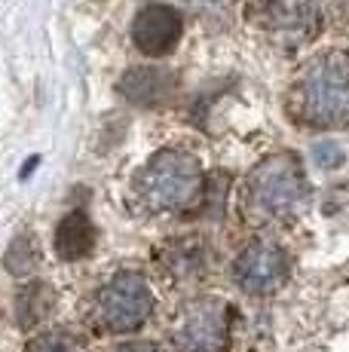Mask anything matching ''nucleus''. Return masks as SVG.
<instances>
[{
    "label": "nucleus",
    "instance_id": "f257e3e1",
    "mask_svg": "<svg viewBox=\"0 0 349 352\" xmlns=\"http://www.w3.org/2000/svg\"><path fill=\"white\" fill-rule=\"evenodd\" d=\"M294 113L310 129L349 126V58L322 56L294 86Z\"/></svg>",
    "mask_w": 349,
    "mask_h": 352
},
{
    "label": "nucleus",
    "instance_id": "f03ea898",
    "mask_svg": "<svg viewBox=\"0 0 349 352\" xmlns=\"http://www.w3.org/2000/svg\"><path fill=\"white\" fill-rule=\"evenodd\" d=\"M135 190L150 212H181L203 193V166L184 151H159L138 172Z\"/></svg>",
    "mask_w": 349,
    "mask_h": 352
},
{
    "label": "nucleus",
    "instance_id": "7ed1b4c3",
    "mask_svg": "<svg viewBox=\"0 0 349 352\" xmlns=\"http://www.w3.org/2000/svg\"><path fill=\"white\" fill-rule=\"evenodd\" d=\"M306 199V175L294 157L260 162L245 184V208L254 221H285Z\"/></svg>",
    "mask_w": 349,
    "mask_h": 352
},
{
    "label": "nucleus",
    "instance_id": "20e7f679",
    "mask_svg": "<svg viewBox=\"0 0 349 352\" xmlns=\"http://www.w3.org/2000/svg\"><path fill=\"white\" fill-rule=\"evenodd\" d=\"M153 291L135 270H120L95 297L98 324L111 334H132L150 319Z\"/></svg>",
    "mask_w": 349,
    "mask_h": 352
},
{
    "label": "nucleus",
    "instance_id": "39448f33",
    "mask_svg": "<svg viewBox=\"0 0 349 352\" xmlns=\"http://www.w3.org/2000/svg\"><path fill=\"white\" fill-rule=\"evenodd\" d=\"M181 352H227L230 346V307L221 297H196L174 324Z\"/></svg>",
    "mask_w": 349,
    "mask_h": 352
},
{
    "label": "nucleus",
    "instance_id": "423d86ee",
    "mask_svg": "<svg viewBox=\"0 0 349 352\" xmlns=\"http://www.w3.org/2000/svg\"><path fill=\"white\" fill-rule=\"evenodd\" d=\"M291 276V257L276 242L258 239L245 245L233 261V282L251 297L279 291Z\"/></svg>",
    "mask_w": 349,
    "mask_h": 352
},
{
    "label": "nucleus",
    "instance_id": "0eeeda50",
    "mask_svg": "<svg viewBox=\"0 0 349 352\" xmlns=\"http://www.w3.org/2000/svg\"><path fill=\"white\" fill-rule=\"evenodd\" d=\"M184 19L169 3H144L132 19V43L141 56L163 58L178 46Z\"/></svg>",
    "mask_w": 349,
    "mask_h": 352
},
{
    "label": "nucleus",
    "instance_id": "6e6552de",
    "mask_svg": "<svg viewBox=\"0 0 349 352\" xmlns=\"http://www.w3.org/2000/svg\"><path fill=\"white\" fill-rule=\"evenodd\" d=\"M264 25L285 43H304L322 25L319 0H264Z\"/></svg>",
    "mask_w": 349,
    "mask_h": 352
},
{
    "label": "nucleus",
    "instance_id": "1a4fd4ad",
    "mask_svg": "<svg viewBox=\"0 0 349 352\" xmlns=\"http://www.w3.org/2000/svg\"><path fill=\"white\" fill-rule=\"evenodd\" d=\"M120 96L135 107H157L166 104L174 92V74L169 67L159 65H141V67H129V71L120 77L117 83Z\"/></svg>",
    "mask_w": 349,
    "mask_h": 352
},
{
    "label": "nucleus",
    "instance_id": "9d476101",
    "mask_svg": "<svg viewBox=\"0 0 349 352\" xmlns=\"http://www.w3.org/2000/svg\"><path fill=\"white\" fill-rule=\"evenodd\" d=\"M95 248V227L83 208L68 212L56 227V254L65 263H77L92 254Z\"/></svg>",
    "mask_w": 349,
    "mask_h": 352
},
{
    "label": "nucleus",
    "instance_id": "9b49d317",
    "mask_svg": "<svg viewBox=\"0 0 349 352\" xmlns=\"http://www.w3.org/2000/svg\"><path fill=\"white\" fill-rule=\"evenodd\" d=\"M56 307V288L43 279H34L16 294V324L22 331H34Z\"/></svg>",
    "mask_w": 349,
    "mask_h": 352
},
{
    "label": "nucleus",
    "instance_id": "f8f14e48",
    "mask_svg": "<svg viewBox=\"0 0 349 352\" xmlns=\"http://www.w3.org/2000/svg\"><path fill=\"white\" fill-rule=\"evenodd\" d=\"M163 263L172 270L174 279H193L205 270V248L199 242H172L163 254Z\"/></svg>",
    "mask_w": 349,
    "mask_h": 352
},
{
    "label": "nucleus",
    "instance_id": "ddd939ff",
    "mask_svg": "<svg viewBox=\"0 0 349 352\" xmlns=\"http://www.w3.org/2000/svg\"><path fill=\"white\" fill-rule=\"evenodd\" d=\"M3 267L12 276H31L40 267V245L31 233H19L3 254Z\"/></svg>",
    "mask_w": 349,
    "mask_h": 352
},
{
    "label": "nucleus",
    "instance_id": "4468645a",
    "mask_svg": "<svg viewBox=\"0 0 349 352\" xmlns=\"http://www.w3.org/2000/svg\"><path fill=\"white\" fill-rule=\"evenodd\" d=\"M25 352H83L68 331H46L25 343Z\"/></svg>",
    "mask_w": 349,
    "mask_h": 352
},
{
    "label": "nucleus",
    "instance_id": "2eb2a0df",
    "mask_svg": "<svg viewBox=\"0 0 349 352\" xmlns=\"http://www.w3.org/2000/svg\"><path fill=\"white\" fill-rule=\"evenodd\" d=\"M310 157H313V162L319 168H337L340 162H344V147H340L337 141L322 138V141H315V144H313Z\"/></svg>",
    "mask_w": 349,
    "mask_h": 352
},
{
    "label": "nucleus",
    "instance_id": "dca6fc26",
    "mask_svg": "<svg viewBox=\"0 0 349 352\" xmlns=\"http://www.w3.org/2000/svg\"><path fill=\"white\" fill-rule=\"evenodd\" d=\"M117 352H163V349L153 346V343H126V346H120Z\"/></svg>",
    "mask_w": 349,
    "mask_h": 352
},
{
    "label": "nucleus",
    "instance_id": "f3484780",
    "mask_svg": "<svg viewBox=\"0 0 349 352\" xmlns=\"http://www.w3.org/2000/svg\"><path fill=\"white\" fill-rule=\"evenodd\" d=\"M37 166H40V157L34 153V157H28V160H25V166H22V172H19V178H22V181H28V178H31V172H34Z\"/></svg>",
    "mask_w": 349,
    "mask_h": 352
}]
</instances>
